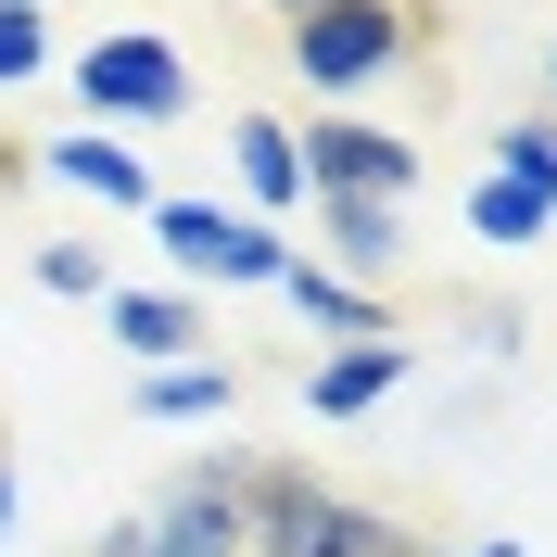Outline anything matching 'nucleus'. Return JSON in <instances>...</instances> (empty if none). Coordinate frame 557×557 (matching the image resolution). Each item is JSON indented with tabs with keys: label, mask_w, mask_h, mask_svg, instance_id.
I'll list each match as a JSON object with an SVG mask.
<instances>
[{
	"label": "nucleus",
	"mask_w": 557,
	"mask_h": 557,
	"mask_svg": "<svg viewBox=\"0 0 557 557\" xmlns=\"http://www.w3.org/2000/svg\"><path fill=\"white\" fill-rule=\"evenodd\" d=\"M242 545L253 557H418L393 507H355L292 456H242Z\"/></svg>",
	"instance_id": "1"
},
{
	"label": "nucleus",
	"mask_w": 557,
	"mask_h": 557,
	"mask_svg": "<svg viewBox=\"0 0 557 557\" xmlns=\"http://www.w3.org/2000/svg\"><path fill=\"white\" fill-rule=\"evenodd\" d=\"M431 38H444V0H317L278 26V51L305 89H368L393 64H431Z\"/></svg>",
	"instance_id": "2"
},
{
	"label": "nucleus",
	"mask_w": 557,
	"mask_h": 557,
	"mask_svg": "<svg viewBox=\"0 0 557 557\" xmlns=\"http://www.w3.org/2000/svg\"><path fill=\"white\" fill-rule=\"evenodd\" d=\"M89 557H253L242 545V456H215V469H177L152 494V520L102 532Z\"/></svg>",
	"instance_id": "3"
},
{
	"label": "nucleus",
	"mask_w": 557,
	"mask_h": 557,
	"mask_svg": "<svg viewBox=\"0 0 557 557\" xmlns=\"http://www.w3.org/2000/svg\"><path fill=\"white\" fill-rule=\"evenodd\" d=\"M292 152H305V190H368V203H406V190H418V139L368 127V114L292 127Z\"/></svg>",
	"instance_id": "4"
},
{
	"label": "nucleus",
	"mask_w": 557,
	"mask_h": 557,
	"mask_svg": "<svg viewBox=\"0 0 557 557\" xmlns=\"http://www.w3.org/2000/svg\"><path fill=\"white\" fill-rule=\"evenodd\" d=\"M152 242L190 278H267L278 292V267H292V242H278L267 215H215V203H152Z\"/></svg>",
	"instance_id": "5"
},
{
	"label": "nucleus",
	"mask_w": 557,
	"mask_h": 557,
	"mask_svg": "<svg viewBox=\"0 0 557 557\" xmlns=\"http://www.w3.org/2000/svg\"><path fill=\"white\" fill-rule=\"evenodd\" d=\"M76 89L102 114H190V64H177L165 38H89L76 51Z\"/></svg>",
	"instance_id": "6"
},
{
	"label": "nucleus",
	"mask_w": 557,
	"mask_h": 557,
	"mask_svg": "<svg viewBox=\"0 0 557 557\" xmlns=\"http://www.w3.org/2000/svg\"><path fill=\"white\" fill-rule=\"evenodd\" d=\"M278 292H292L317 330H343V343H393V305H381V292H355L343 267H317V253H292V267H278Z\"/></svg>",
	"instance_id": "7"
},
{
	"label": "nucleus",
	"mask_w": 557,
	"mask_h": 557,
	"mask_svg": "<svg viewBox=\"0 0 557 557\" xmlns=\"http://www.w3.org/2000/svg\"><path fill=\"white\" fill-rule=\"evenodd\" d=\"M393 381H406V343H343V355H317L305 406H317V418H368Z\"/></svg>",
	"instance_id": "8"
},
{
	"label": "nucleus",
	"mask_w": 557,
	"mask_h": 557,
	"mask_svg": "<svg viewBox=\"0 0 557 557\" xmlns=\"http://www.w3.org/2000/svg\"><path fill=\"white\" fill-rule=\"evenodd\" d=\"M114 343L152 355V368H190V343H203V305H190V292H114Z\"/></svg>",
	"instance_id": "9"
},
{
	"label": "nucleus",
	"mask_w": 557,
	"mask_h": 557,
	"mask_svg": "<svg viewBox=\"0 0 557 557\" xmlns=\"http://www.w3.org/2000/svg\"><path fill=\"white\" fill-rule=\"evenodd\" d=\"M51 177L89 190V203H139V215H152V177H139L127 139H51Z\"/></svg>",
	"instance_id": "10"
},
{
	"label": "nucleus",
	"mask_w": 557,
	"mask_h": 557,
	"mask_svg": "<svg viewBox=\"0 0 557 557\" xmlns=\"http://www.w3.org/2000/svg\"><path fill=\"white\" fill-rule=\"evenodd\" d=\"M317 228H330L343 267H393V253H406V215L368 203V190H317Z\"/></svg>",
	"instance_id": "11"
},
{
	"label": "nucleus",
	"mask_w": 557,
	"mask_h": 557,
	"mask_svg": "<svg viewBox=\"0 0 557 557\" xmlns=\"http://www.w3.org/2000/svg\"><path fill=\"white\" fill-rule=\"evenodd\" d=\"M242 190L253 203H305V152H292V127H278V114H242Z\"/></svg>",
	"instance_id": "12"
},
{
	"label": "nucleus",
	"mask_w": 557,
	"mask_h": 557,
	"mask_svg": "<svg viewBox=\"0 0 557 557\" xmlns=\"http://www.w3.org/2000/svg\"><path fill=\"white\" fill-rule=\"evenodd\" d=\"M545 215H557V190H532V177H482L469 190V228L482 242H545Z\"/></svg>",
	"instance_id": "13"
},
{
	"label": "nucleus",
	"mask_w": 557,
	"mask_h": 557,
	"mask_svg": "<svg viewBox=\"0 0 557 557\" xmlns=\"http://www.w3.org/2000/svg\"><path fill=\"white\" fill-rule=\"evenodd\" d=\"M228 406H242L228 368H152L139 381V418H228Z\"/></svg>",
	"instance_id": "14"
},
{
	"label": "nucleus",
	"mask_w": 557,
	"mask_h": 557,
	"mask_svg": "<svg viewBox=\"0 0 557 557\" xmlns=\"http://www.w3.org/2000/svg\"><path fill=\"white\" fill-rule=\"evenodd\" d=\"M494 177H532V190H557V114H520V127L494 139Z\"/></svg>",
	"instance_id": "15"
},
{
	"label": "nucleus",
	"mask_w": 557,
	"mask_h": 557,
	"mask_svg": "<svg viewBox=\"0 0 557 557\" xmlns=\"http://www.w3.org/2000/svg\"><path fill=\"white\" fill-rule=\"evenodd\" d=\"M51 64V26H38V0H0V89H26Z\"/></svg>",
	"instance_id": "16"
},
{
	"label": "nucleus",
	"mask_w": 557,
	"mask_h": 557,
	"mask_svg": "<svg viewBox=\"0 0 557 557\" xmlns=\"http://www.w3.org/2000/svg\"><path fill=\"white\" fill-rule=\"evenodd\" d=\"M38 278H51V292H102V253H89V242H51Z\"/></svg>",
	"instance_id": "17"
},
{
	"label": "nucleus",
	"mask_w": 557,
	"mask_h": 557,
	"mask_svg": "<svg viewBox=\"0 0 557 557\" xmlns=\"http://www.w3.org/2000/svg\"><path fill=\"white\" fill-rule=\"evenodd\" d=\"M0 520H13V456H0Z\"/></svg>",
	"instance_id": "18"
},
{
	"label": "nucleus",
	"mask_w": 557,
	"mask_h": 557,
	"mask_svg": "<svg viewBox=\"0 0 557 557\" xmlns=\"http://www.w3.org/2000/svg\"><path fill=\"white\" fill-rule=\"evenodd\" d=\"M292 13H317V0H278V26H292Z\"/></svg>",
	"instance_id": "19"
}]
</instances>
